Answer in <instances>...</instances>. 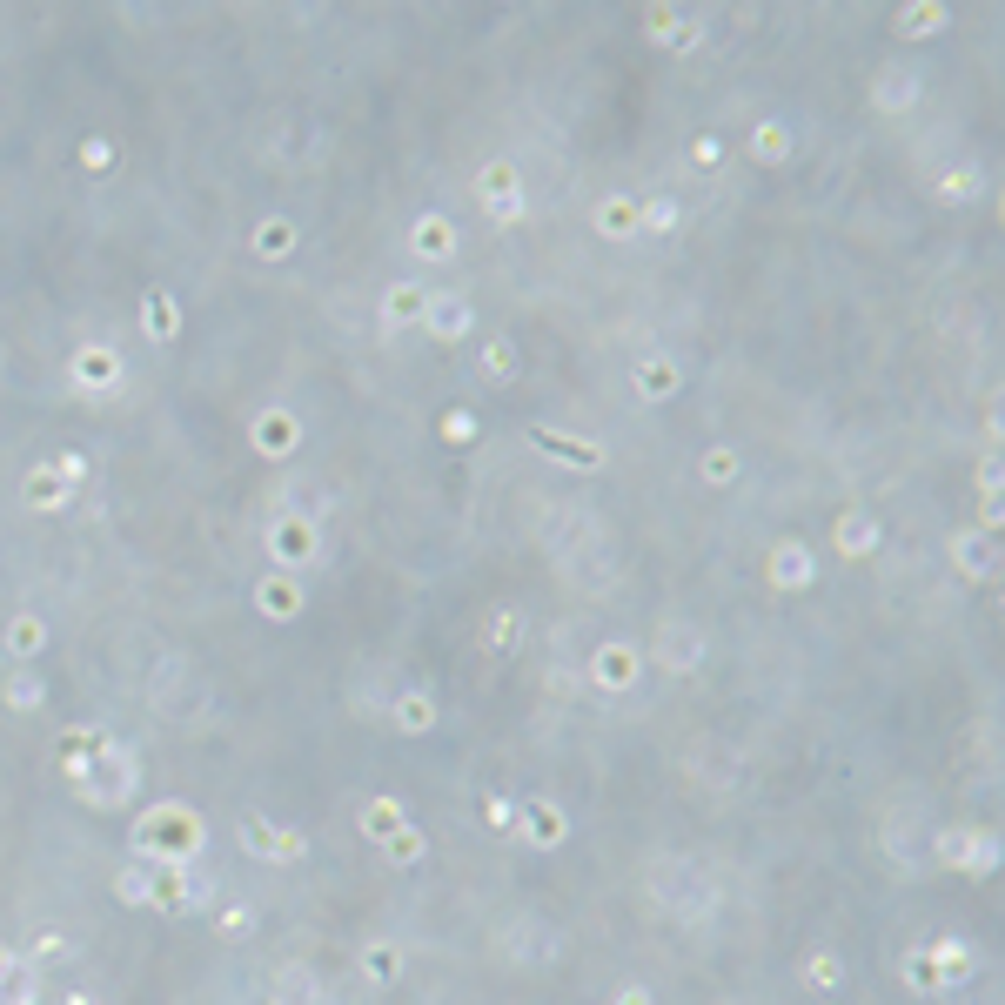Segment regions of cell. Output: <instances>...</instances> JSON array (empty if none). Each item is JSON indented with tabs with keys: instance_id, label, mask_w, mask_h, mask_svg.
<instances>
[{
	"instance_id": "obj_1",
	"label": "cell",
	"mask_w": 1005,
	"mask_h": 1005,
	"mask_svg": "<svg viewBox=\"0 0 1005 1005\" xmlns=\"http://www.w3.org/2000/svg\"><path fill=\"white\" fill-rule=\"evenodd\" d=\"M74 778H81V798H94V804H121V798H134L141 791V764H134V751H121V744H94L88 751V764H74Z\"/></svg>"
},
{
	"instance_id": "obj_2",
	"label": "cell",
	"mask_w": 1005,
	"mask_h": 1005,
	"mask_svg": "<svg viewBox=\"0 0 1005 1005\" xmlns=\"http://www.w3.org/2000/svg\"><path fill=\"white\" fill-rule=\"evenodd\" d=\"M188 845H201V818H195V811H175V804H161V811H148V818L134 825V851H148V858L188 865Z\"/></svg>"
},
{
	"instance_id": "obj_3",
	"label": "cell",
	"mask_w": 1005,
	"mask_h": 1005,
	"mask_svg": "<svg viewBox=\"0 0 1005 1005\" xmlns=\"http://www.w3.org/2000/svg\"><path fill=\"white\" fill-rule=\"evenodd\" d=\"M242 845L255 851V858H268V865H289V858H302V831H268L262 818H242Z\"/></svg>"
},
{
	"instance_id": "obj_4",
	"label": "cell",
	"mask_w": 1005,
	"mask_h": 1005,
	"mask_svg": "<svg viewBox=\"0 0 1005 1005\" xmlns=\"http://www.w3.org/2000/svg\"><path fill=\"white\" fill-rule=\"evenodd\" d=\"M409 248H416L423 262H449V255H456V228H449L443 215H416V222H409Z\"/></svg>"
},
{
	"instance_id": "obj_5",
	"label": "cell",
	"mask_w": 1005,
	"mask_h": 1005,
	"mask_svg": "<svg viewBox=\"0 0 1005 1005\" xmlns=\"http://www.w3.org/2000/svg\"><path fill=\"white\" fill-rule=\"evenodd\" d=\"M416 322H429V335L456 342V335L469 329V302L463 295H423V315H416Z\"/></svg>"
},
{
	"instance_id": "obj_6",
	"label": "cell",
	"mask_w": 1005,
	"mask_h": 1005,
	"mask_svg": "<svg viewBox=\"0 0 1005 1005\" xmlns=\"http://www.w3.org/2000/svg\"><path fill=\"white\" fill-rule=\"evenodd\" d=\"M992 557H999V550H992V523H979V530H965V536H959V570H965L972 583L992 577Z\"/></svg>"
},
{
	"instance_id": "obj_7",
	"label": "cell",
	"mask_w": 1005,
	"mask_h": 1005,
	"mask_svg": "<svg viewBox=\"0 0 1005 1005\" xmlns=\"http://www.w3.org/2000/svg\"><path fill=\"white\" fill-rule=\"evenodd\" d=\"M771 583H778V590H804V583H811V550H804V543H778V550H771Z\"/></svg>"
},
{
	"instance_id": "obj_8",
	"label": "cell",
	"mask_w": 1005,
	"mask_h": 1005,
	"mask_svg": "<svg viewBox=\"0 0 1005 1005\" xmlns=\"http://www.w3.org/2000/svg\"><path fill=\"white\" fill-rule=\"evenodd\" d=\"M630 677H637V650L603 644V650H597V684H603V691H624Z\"/></svg>"
},
{
	"instance_id": "obj_9",
	"label": "cell",
	"mask_w": 1005,
	"mask_h": 1005,
	"mask_svg": "<svg viewBox=\"0 0 1005 1005\" xmlns=\"http://www.w3.org/2000/svg\"><path fill=\"white\" fill-rule=\"evenodd\" d=\"M657 657H664L670 670H691L697 657H704V644H697V630H691V624H670V637L657 644Z\"/></svg>"
},
{
	"instance_id": "obj_10",
	"label": "cell",
	"mask_w": 1005,
	"mask_h": 1005,
	"mask_svg": "<svg viewBox=\"0 0 1005 1005\" xmlns=\"http://www.w3.org/2000/svg\"><path fill=\"white\" fill-rule=\"evenodd\" d=\"M315 999H322L315 972H302V965H282V979H275V1005H315Z\"/></svg>"
},
{
	"instance_id": "obj_11",
	"label": "cell",
	"mask_w": 1005,
	"mask_h": 1005,
	"mask_svg": "<svg viewBox=\"0 0 1005 1005\" xmlns=\"http://www.w3.org/2000/svg\"><path fill=\"white\" fill-rule=\"evenodd\" d=\"M536 443L550 449V456H570V463H583V469H597V463H603V449H597V443H577V436H557V429H536Z\"/></svg>"
},
{
	"instance_id": "obj_12",
	"label": "cell",
	"mask_w": 1005,
	"mask_h": 1005,
	"mask_svg": "<svg viewBox=\"0 0 1005 1005\" xmlns=\"http://www.w3.org/2000/svg\"><path fill=\"white\" fill-rule=\"evenodd\" d=\"M918 74H905V67H898V74H892V67H885V74H878V108H912V101H918Z\"/></svg>"
},
{
	"instance_id": "obj_13",
	"label": "cell",
	"mask_w": 1005,
	"mask_h": 1005,
	"mask_svg": "<svg viewBox=\"0 0 1005 1005\" xmlns=\"http://www.w3.org/2000/svg\"><path fill=\"white\" fill-rule=\"evenodd\" d=\"M597 228H603V235H630V228H637V201L610 195V201H603V215H597Z\"/></svg>"
},
{
	"instance_id": "obj_14",
	"label": "cell",
	"mask_w": 1005,
	"mask_h": 1005,
	"mask_svg": "<svg viewBox=\"0 0 1005 1005\" xmlns=\"http://www.w3.org/2000/svg\"><path fill=\"white\" fill-rule=\"evenodd\" d=\"M382 309H389V329H402V322H416V315H423V289H389V295H382Z\"/></svg>"
},
{
	"instance_id": "obj_15",
	"label": "cell",
	"mask_w": 1005,
	"mask_h": 1005,
	"mask_svg": "<svg viewBox=\"0 0 1005 1005\" xmlns=\"http://www.w3.org/2000/svg\"><path fill=\"white\" fill-rule=\"evenodd\" d=\"M871 543H878V523H871V516H845V530H838V550H851V557H865Z\"/></svg>"
},
{
	"instance_id": "obj_16",
	"label": "cell",
	"mask_w": 1005,
	"mask_h": 1005,
	"mask_svg": "<svg viewBox=\"0 0 1005 1005\" xmlns=\"http://www.w3.org/2000/svg\"><path fill=\"white\" fill-rule=\"evenodd\" d=\"M429 717H436V704H429L423 691H409V697L396 704V724H402V731H429Z\"/></svg>"
},
{
	"instance_id": "obj_17",
	"label": "cell",
	"mask_w": 1005,
	"mask_h": 1005,
	"mask_svg": "<svg viewBox=\"0 0 1005 1005\" xmlns=\"http://www.w3.org/2000/svg\"><path fill=\"white\" fill-rule=\"evenodd\" d=\"M74 376L81 382H114V356L108 349H81V356H74Z\"/></svg>"
},
{
	"instance_id": "obj_18",
	"label": "cell",
	"mask_w": 1005,
	"mask_h": 1005,
	"mask_svg": "<svg viewBox=\"0 0 1005 1005\" xmlns=\"http://www.w3.org/2000/svg\"><path fill=\"white\" fill-rule=\"evenodd\" d=\"M784 155H791V134H784L778 121H764L758 128V161H784Z\"/></svg>"
},
{
	"instance_id": "obj_19",
	"label": "cell",
	"mask_w": 1005,
	"mask_h": 1005,
	"mask_svg": "<svg viewBox=\"0 0 1005 1005\" xmlns=\"http://www.w3.org/2000/svg\"><path fill=\"white\" fill-rule=\"evenodd\" d=\"M416 858H423V838H416V825H402L389 838V865H416Z\"/></svg>"
},
{
	"instance_id": "obj_20",
	"label": "cell",
	"mask_w": 1005,
	"mask_h": 1005,
	"mask_svg": "<svg viewBox=\"0 0 1005 1005\" xmlns=\"http://www.w3.org/2000/svg\"><path fill=\"white\" fill-rule=\"evenodd\" d=\"M402 972V959H396V945H369V979L376 985H389Z\"/></svg>"
},
{
	"instance_id": "obj_21",
	"label": "cell",
	"mask_w": 1005,
	"mask_h": 1005,
	"mask_svg": "<svg viewBox=\"0 0 1005 1005\" xmlns=\"http://www.w3.org/2000/svg\"><path fill=\"white\" fill-rule=\"evenodd\" d=\"M644 389H650V396H664V389H677V369H670L664 356H650V362H644Z\"/></svg>"
},
{
	"instance_id": "obj_22",
	"label": "cell",
	"mask_w": 1005,
	"mask_h": 1005,
	"mask_svg": "<svg viewBox=\"0 0 1005 1005\" xmlns=\"http://www.w3.org/2000/svg\"><path fill=\"white\" fill-rule=\"evenodd\" d=\"M7 704H14V711H27V704H41V677H27V670H21V677L7 684Z\"/></svg>"
},
{
	"instance_id": "obj_23",
	"label": "cell",
	"mask_w": 1005,
	"mask_h": 1005,
	"mask_svg": "<svg viewBox=\"0 0 1005 1005\" xmlns=\"http://www.w3.org/2000/svg\"><path fill=\"white\" fill-rule=\"evenodd\" d=\"M731 476H737V456L731 449H711L704 456V483H731Z\"/></svg>"
},
{
	"instance_id": "obj_24",
	"label": "cell",
	"mask_w": 1005,
	"mask_h": 1005,
	"mask_svg": "<svg viewBox=\"0 0 1005 1005\" xmlns=\"http://www.w3.org/2000/svg\"><path fill=\"white\" fill-rule=\"evenodd\" d=\"M309 543H315L309 530H275V550H282V563H295V557H309Z\"/></svg>"
},
{
	"instance_id": "obj_25",
	"label": "cell",
	"mask_w": 1005,
	"mask_h": 1005,
	"mask_svg": "<svg viewBox=\"0 0 1005 1005\" xmlns=\"http://www.w3.org/2000/svg\"><path fill=\"white\" fill-rule=\"evenodd\" d=\"M483 369H490V382H510V376H516V356H510V342H496L490 356H483Z\"/></svg>"
},
{
	"instance_id": "obj_26",
	"label": "cell",
	"mask_w": 1005,
	"mask_h": 1005,
	"mask_svg": "<svg viewBox=\"0 0 1005 1005\" xmlns=\"http://www.w3.org/2000/svg\"><path fill=\"white\" fill-rule=\"evenodd\" d=\"M523 637V617L516 610H496V630H490V644H516Z\"/></svg>"
},
{
	"instance_id": "obj_27",
	"label": "cell",
	"mask_w": 1005,
	"mask_h": 1005,
	"mask_svg": "<svg viewBox=\"0 0 1005 1005\" xmlns=\"http://www.w3.org/2000/svg\"><path fill=\"white\" fill-rule=\"evenodd\" d=\"M443 436H449V443H469V436H476V416H469V409H449Z\"/></svg>"
},
{
	"instance_id": "obj_28",
	"label": "cell",
	"mask_w": 1005,
	"mask_h": 1005,
	"mask_svg": "<svg viewBox=\"0 0 1005 1005\" xmlns=\"http://www.w3.org/2000/svg\"><path fill=\"white\" fill-rule=\"evenodd\" d=\"M838 979H845V965L831 959V952H818V959H811V985H838Z\"/></svg>"
},
{
	"instance_id": "obj_29",
	"label": "cell",
	"mask_w": 1005,
	"mask_h": 1005,
	"mask_svg": "<svg viewBox=\"0 0 1005 1005\" xmlns=\"http://www.w3.org/2000/svg\"><path fill=\"white\" fill-rule=\"evenodd\" d=\"M41 637H47V630L34 624V617H21V624H14V650H21V657H27V650H41Z\"/></svg>"
},
{
	"instance_id": "obj_30",
	"label": "cell",
	"mask_w": 1005,
	"mask_h": 1005,
	"mask_svg": "<svg viewBox=\"0 0 1005 1005\" xmlns=\"http://www.w3.org/2000/svg\"><path fill=\"white\" fill-rule=\"evenodd\" d=\"M295 603H302V597H295L289 583H268V610H275V617H289Z\"/></svg>"
},
{
	"instance_id": "obj_31",
	"label": "cell",
	"mask_w": 1005,
	"mask_h": 1005,
	"mask_svg": "<svg viewBox=\"0 0 1005 1005\" xmlns=\"http://www.w3.org/2000/svg\"><path fill=\"white\" fill-rule=\"evenodd\" d=\"M691 155H697V161H704V168H711V161H717V155H724V141H717V134H697V148H691Z\"/></svg>"
},
{
	"instance_id": "obj_32",
	"label": "cell",
	"mask_w": 1005,
	"mask_h": 1005,
	"mask_svg": "<svg viewBox=\"0 0 1005 1005\" xmlns=\"http://www.w3.org/2000/svg\"><path fill=\"white\" fill-rule=\"evenodd\" d=\"M516 818H523V811H516L510 798H490V825H516Z\"/></svg>"
},
{
	"instance_id": "obj_33",
	"label": "cell",
	"mask_w": 1005,
	"mask_h": 1005,
	"mask_svg": "<svg viewBox=\"0 0 1005 1005\" xmlns=\"http://www.w3.org/2000/svg\"><path fill=\"white\" fill-rule=\"evenodd\" d=\"M222 925H228V932H248V925H255V912H248V905H228Z\"/></svg>"
},
{
	"instance_id": "obj_34",
	"label": "cell",
	"mask_w": 1005,
	"mask_h": 1005,
	"mask_svg": "<svg viewBox=\"0 0 1005 1005\" xmlns=\"http://www.w3.org/2000/svg\"><path fill=\"white\" fill-rule=\"evenodd\" d=\"M617 1005H650V992H644V985H630V992H617Z\"/></svg>"
}]
</instances>
